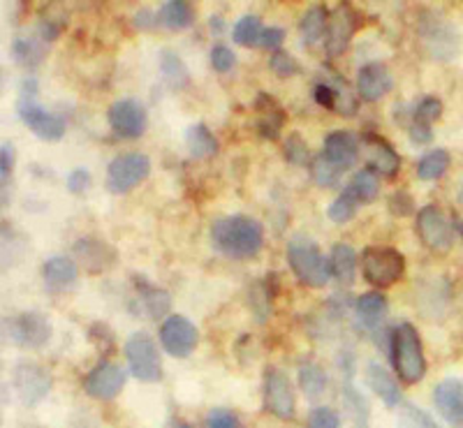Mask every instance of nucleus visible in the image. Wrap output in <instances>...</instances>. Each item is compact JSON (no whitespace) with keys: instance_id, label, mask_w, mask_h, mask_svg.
Listing matches in <instances>:
<instances>
[{"instance_id":"27","label":"nucleus","mask_w":463,"mask_h":428,"mask_svg":"<svg viewBox=\"0 0 463 428\" xmlns=\"http://www.w3.org/2000/svg\"><path fill=\"white\" fill-rule=\"evenodd\" d=\"M186 144L188 151L195 160H209L218 153V139L214 137V132L205 126V123H197V126H190L186 132Z\"/></svg>"},{"instance_id":"35","label":"nucleus","mask_w":463,"mask_h":428,"mask_svg":"<svg viewBox=\"0 0 463 428\" xmlns=\"http://www.w3.org/2000/svg\"><path fill=\"white\" fill-rule=\"evenodd\" d=\"M12 56L17 58L19 66H38L39 58L45 56V49L39 47L38 42H31V39H14L12 44Z\"/></svg>"},{"instance_id":"29","label":"nucleus","mask_w":463,"mask_h":428,"mask_svg":"<svg viewBox=\"0 0 463 428\" xmlns=\"http://www.w3.org/2000/svg\"><path fill=\"white\" fill-rule=\"evenodd\" d=\"M345 193L354 199L357 204H371L378 193H380V181H378V174H373L371 170H362L350 179V183L345 186Z\"/></svg>"},{"instance_id":"51","label":"nucleus","mask_w":463,"mask_h":428,"mask_svg":"<svg viewBox=\"0 0 463 428\" xmlns=\"http://www.w3.org/2000/svg\"><path fill=\"white\" fill-rule=\"evenodd\" d=\"M165 428H195L193 424L183 422V419H170V422L165 424Z\"/></svg>"},{"instance_id":"43","label":"nucleus","mask_w":463,"mask_h":428,"mask_svg":"<svg viewBox=\"0 0 463 428\" xmlns=\"http://www.w3.org/2000/svg\"><path fill=\"white\" fill-rule=\"evenodd\" d=\"M338 98H341V88H336L334 83L322 82L315 86V102L325 109H334L336 111Z\"/></svg>"},{"instance_id":"19","label":"nucleus","mask_w":463,"mask_h":428,"mask_svg":"<svg viewBox=\"0 0 463 428\" xmlns=\"http://www.w3.org/2000/svg\"><path fill=\"white\" fill-rule=\"evenodd\" d=\"M327 160H329L331 165L336 167V170L345 171L357 162L359 158V142L354 137L353 132H329L325 139V151H322Z\"/></svg>"},{"instance_id":"3","label":"nucleus","mask_w":463,"mask_h":428,"mask_svg":"<svg viewBox=\"0 0 463 428\" xmlns=\"http://www.w3.org/2000/svg\"><path fill=\"white\" fill-rule=\"evenodd\" d=\"M287 262L299 283L309 287H325L331 278V262L320 253V248L309 239H293L287 246Z\"/></svg>"},{"instance_id":"6","label":"nucleus","mask_w":463,"mask_h":428,"mask_svg":"<svg viewBox=\"0 0 463 428\" xmlns=\"http://www.w3.org/2000/svg\"><path fill=\"white\" fill-rule=\"evenodd\" d=\"M126 359L127 366H130V373H133V378H137L139 382H146V385H151V382H161L162 362L153 338H149L146 334L130 336L126 343Z\"/></svg>"},{"instance_id":"49","label":"nucleus","mask_w":463,"mask_h":428,"mask_svg":"<svg viewBox=\"0 0 463 428\" xmlns=\"http://www.w3.org/2000/svg\"><path fill=\"white\" fill-rule=\"evenodd\" d=\"M431 137H433V132H431L429 123L413 121V126H410V139H413V144H429Z\"/></svg>"},{"instance_id":"15","label":"nucleus","mask_w":463,"mask_h":428,"mask_svg":"<svg viewBox=\"0 0 463 428\" xmlns=\"http://www.w3.org/2000/svg\"><path fill=\"white\" fill-rule=\"evenodd\" d=\"M354 31H357V14L353 12V7L338 5L336 10L331 12L329 26H327V35H325L327 54L329 56L345 54Z\"/></svg>"},{"instance_id":"10","label":"nucleus","mask_w":463,"mask_h":428,"mask_svg":"<svg viewBox=\"0 0 463 428\" xmlns=\"http://www.w3.org/2000/svg\"><path fill=\"white\" fill-rule=\"evenodd\" d=\"M111 132L121 139H137L146 130V109L139 100L121 98L107 111Z\"/></svg>"},{"instance_id":"36","label":"nucleus","mask_w":463,"mask_h":428,"mask_svg":"<svg viewBox=\"0 0 463 428\" xmlns=\"http://www.w3.org/2000/svg\"><path fill=\"white\" fill-rule=\"evenodd\" d=\"M357 206L359 204L354 202L350 195L343 190L341 195H338L334 202L329 204V209H327V215H329L334 223H338V225H343V223H350V220L354 218V214H357Z\"/></svg>"},{"instance_id":"4","label":"nucleus","mask_w":463,"mask_h":428,"mask_svg":"<svg viewBox=\"0 0 463 428\" xmlns=\"http://www.w3.org/2000/svg\"><path fill=\"white\" fill-rule=\"evenodd\" d=\"M5 338L23 350H39L51 338V322L42 313H19L3 322Z\"/></svg>"},{"instance_id":"5","label":"nucleus","mask_w":463,"mask_h":428,"mask_svg":"<svg viewBox=\"0 0 463 428\" xmlns=\"http://www.w3.org/2000/svg\"><path fill=\"white\" fill-rule=\"evenodd\" d=\"M403 271H406V258L394 248H366L362 253V274L373 287L394 285Z\"/></svg>"},{"instance_id":"7","label":"nucleus","mask_w":463,"mask_h":428,"mask_svg":"<svg viewBox=\"0 0 463 428\" xmlns=\"http://www.w3.org/2000/svg\"><path fill=\"white\" fill-rule=\"evenodd\" d=\"M151 174V160L144 153L118 155L107 167V190L114 195L130 193Z\"/></svg>"},{"instance_id":"23","label":"nucleus","mask_w":463,"mask_h":428,"mask_svg":"<svg viewBox=\"0 0 463 428\" xmlns=\"http://www.w3.org/2000/svg\"><path fill=\"white\" fill-rule=\"evenodd\" d=\"M77 264L67 258H61V255L49 258L42 266V278H45L49 290H66L77 280Z\"/></svg>"},{"instance_id":"22","label":"nucleus","mask_w":463,"mask_h":428,"mask_svg":"<svg viewBox=\"0 0 463 428\" xmlns=\"http://www.w3.org/2000/svg\"><path fill=\"white\" fill-rule=\"evenodd\" d=\"M354 313L364 329H378L387 315V299L380 292H366L354 301Z\"/></svg>"},{"instance_id":"37","label":"nucleus","mask_w":463,"mask_h":428,"mask_svg":"<svg viewBox=\"0 0 463 428\" xmlns=\"http://www.w3.org/2000/svg\"><path fill=\"white\" fill-rule=\"evenodd\" d=\"M310 170H313V181L318 183V186H322V188H334V186H338V181H341L343 171L331 165L325 155L315 158L313 167H310Z\"/></svg>"},{"instance_id":"1","label":"nucleus","mask_w":463,"mask_h":428,"mask_svg":"<svg viewBox=\"0 0 463 428\" xmlns=\"http://www.w3.org/2000/svg\"><path fill=\"white\" fill-rule=\"evenodd\" d=\"M211 243L230 259H250L262 250L265 231L250 215H225L211 225Z\"/></svg>"},{"instance_id":"34","label":"nucleus","mask_w":463,"mask_h":428,"mask_svg":"<svg viewBox=\"0 0 463 428\" xmlns=\"http://www.w3.org/2000/svg\"><path fill=\"white\" fill-rule=\"evenodd\" d=\"M161 70L165 74L167 82L174 88H183L188 83V67L183 66V61L177 54L171 51H162L161 54Z\"/></svg>"},{"instance_id":"14","label":"nucleus","mask_w":463,"mask_h":428,"mask_svg":"<svg viewBox=\"0 0 463 428\" xmlns=\"http://www.w3.org/2000/svg\"><path fill=\"white\" fill-rule=\"evenodd\" d=\"M123 387H126V373H123L121 366L111 362L98 363L83 380L86 394L91 398H98V401H111L121 394Z\"/></svg>"},{"instance_id":"16","label":"nucleus","mask_w":463,"mask_h":428,"mask_svg":"<svg viewBox=\"0 0 463 428\" xmlns=\"http://www.w3.org/2000/svg\"><path fill=\"white\" fill-rule=\"evenodd\" d=\"M362 149L366 151V158H369V170L373 174L382 176V179H394L398 174V167H401V158H398L397 151L392 149V144L385 142L378 135H371L366 132L362 137Z\"/></svg>"},{"instance_id":"47","label":"nucleus","mask_w":463,"mask_h":428,"mask_svg":"<svg viewBox=\"0 0 463 428\" xmlns=\"http://www.w3.org/2000/svg\"><path fill=\"white\" fill-rule=\"evenodd\" d=\"M89 183H91V174H89V170H83V167L72 170L70 174H67V179H66L67 190H70V193H74V195L83 193V190L89 188Z\"/></svg>"},{"instance_id":"18","label":"nucleus","mask_w":463,"mask_h":428,"mask_svg":"<svg viewBox=\"0 0 463 428\" xmlns=\"http://www.w3.org/2000/svg\"><path fill=\"white\" fill-rule=\"evenodd\" d=\"M394 79L392 72L387 70L385 63H366L362 70L357 72V93L359 98L366 102H375L382 95L392 91Z\"/></svg>"},{"instance_id":"26","label":"nucleus","mask_w":463,"mask_h":428,"mask_svg":"<svg viewBox=\"0 0 463 428\" xmlns=\"http://www.w3.org/2000/svg\"><path fill=\"white\" fill-rule=\"evenodd\" d=\"M158 22L170 31H186L195 22V10L186 0H167L158 10Z\"/></svg>"},{"instance_id":"24","label":"nucleus","mask_w":463,"mask_h":428,"mask_svg":"<svg viewBox=\"0 0 463 428\" xmlns=\"http://www.w3.org/2000/svg\"><path fill=\"white\" fill-rule=\"evenodd\" d=\"M74 255L82 259L91 271H102L114 264V250L107 243L93 239H79L74 243Z\"/></svg>"},{"instance_id":"46","label":"nucleus","mask_w":463,"mask_h":428,"mask_svg":"<svg viewBox=\"0 0 463 428\" xmlns=\"http://www.w3.org/2000/svg\"><path fill=\"white\" fill-rule=\"evenodd\" d=\"M413 209H415V202L406 190H398V193H394L392 197H389V211H392L394 215H398V218L410 215L413 214Z\"/></svg>"},{"instance_id":"11","label":"nucleus","mask_w":463,"mask_h":428,"mask_svg":"<svg viewBox=\"0 0 463 428\" xmlns=\"http://www.w3.org/2000/svg\"><path fill=\"white\" fill-rule=\"evenodd\" d=\"M19 116H22L23 126H28V130L38 135L39 139H45V142H58L66 135V121L61 116L49 114L45 107H39L33 95H22Z\"/></svg>"},{"instance_id":"30","label":"nucleus","mask_w":463,"mask_h":428,"mask_svg":"<svg viewBox=\"0 0 463 428\" xmlns=\"http://www.w3.org/2000/svg\"><path fill=\"white\" fill-rule=\"evenodd\" d=\"M299 385H301L303 394L309 401L320 398L327 389V375L315 362H303L299 366Z\"/></svg>"},{"instance_id":"42","label":"nucleus","mask_w":463,"mask_h":428,"mask_svg":"<svg viewBox=\"0 0 463 428\" xmlns=\"http://www.w3.org/2000/svg\"><path fill=\"white\" fill-rule=\"evenodd\" d=\"M211 67H214L215 72H230L232 67H234V63H237V56H234V51L230 49V47H225V44H215L214 49H211Z\"/></svg>"},{"instance_id":"48","label":"nucleus","mask_w":463,"mask_h":428,"mask_svg":"<svg viewBox=\"0 0 463 428\" xmlns=\"http://www.w3.org/2000/svg\"><path fill=\"white\" fill-rule=\"evenodd\" d=\"M283 39H285V31L278 26H269L262 31V39H259V47L262 49H276L283 44Z\"/></svg>"},{"instance_id":"25","label":"nucleus","mask_w":463,"mask_h":428,"mask_svg":"<svg viewBox=\"0 0 463 428\" xmlns=\"http://www.w3.org/2000/svg\"><path fill=\"white\" fill-rule=\"evenodd\" d=\"M331 275L341 283V285L350 287L354 283V275H357V253L353 250V246L347 243H336L334 250H331Z\"/></svg>"},{"instance_id":"2","label":"nucleus","mask_w":463,"mask_h":428,"mask_svg":"<svg viewBox=\"0 0 463 428\" xmlns=\"http://www.w3.org/2000/svg\"><path fill=\"white\" fill-rule=\"evenodd\" d=\"M389 354H392L394 371L406 385H417L426 375V359L422 350L419 331L410 322H398L389 338Z\"/></svg>"},{"instance_id":"33","label":"nucleus","mask_w":463,"mask_h":428,"mask_svg":"<svg viewBox=\"0 0 463 428\" xmlns=\"http://www.w3.org/2000/svg\"><path fill=\"white\" fill-rule=\"evenodd\" d=\"M262 22L255 14H243L234 28H232V38L234 42L241 44V47H259V39H262Z\"/></svg>"},{"instance_id":"44","label":"nucleus","mask_w":463,"mask_h":428,"mask_svg":"<svg viewBox=\"0 0 463 428\" xmlns=\"http://www.w3.org/2000/svg\"><path fill=\"white\" fill-rule=\"evenodd\" d=\"M269 66L271 70L276 72L278 77H293V74H297L299 72L297 61H294L290 54H285V51H276V54L271 56Z\"/></svg>"},{"instance_id":"20","label":"nucleus","mask_w":463,"mask_h":428,"mask_svg":"<svg viewBox=\"0 0 463 428\" xmlns=\"http://www.w3.org/2000/svg\"><path fill=\"white\" fill-rule=\"evenodd\" d=\"M255 111H258V130L265 139H278L283 126H285V111L278 105L276 100L266 93L258 95V102H255Z\"/></svg>"},{"instance_id":"9","label":"nucleus","mask_w":463,"mask_h":428,"mask_svg":"<svg viewBox=\"0 0 463 428\" xmlns=\"http://www.w3.org/2000/svg\"><path fill=\"white\" fill-rule=\"evenodd\" d=\"M265 406L274 417L283 419V422L293 419L294 410H297L290 378L276 366L265 368Z\"/></svg>"},{"instance_id":"17","label":"nucleus","mask_w":463,"mask_h":428,"mask_svg":"<svg viewBox=\"0 0 463 428\" xmlns=\"http://www.w3.org/2000/svg\"><path fill=\"white\" fill-rule=\"evenodd\" d=\"M433 403L452 428H463V380L447 378L433 389Z\"/></svg>"},{"instance_id":"50","label":"nucleus","mask_w":463,"mask_h":428,"mask_svg":"<svg viewBox=\"0 0 463 428\" xmlns=\"http://www.w3.org/2000/svg\"><path fill=\"white\" fill-rule=\"evenodd\" d=\"M12 162H14V153H12V146L10 144H3V149H0V179L3 183L7 181V176L12 174Z\"/></svg>"},{"instance_id":"52","label":"nucleus","mask_w":463,"mask_h":428,"mask_svg":"<svg viewBox=\"0 0 463 428\" xmlns=\"http://www.w3.org/2000/svg\"><path fill=\"white\" fill-rule=\"evenodd\" d=\"M459 197H461V202H463V186H461V193H459Z\"/></svg>"},{"instance_id":"39","label":"nucleus","mask_w":463,"mask_h":428,"mask_svg":"<svg viewBox=\"0 0 463 428\" xmlns=\"http://www.w3.org/2000/svg\"><path fill=\"white\" fill-rule=\"evenodd\" d=\"M401 428H441V426H438V424L433 422L424 410H419V407L415 406H406L401 415Z\"/></svg>"},{"instance_id":"31","label":"nucleus","mask_w":463,"mask_h":428,"mask_svg":"<svg viewBox=\"0 0 463 428\" xmlns=\"http://www.w3.org/2000/svg\"><path fill=\"white\" fill-rule=\"evenodd\" d=\"M137 290H139V299H142V306L144 310L151 315L153 319L162 318V315L170 310V294L165 290L155 285H146V283H137Z\"/></svg>"},{"instance_id":"38","label":"nucleus","mask_w":463,"mask_h":428,"mask_svg":"<svg viewBox=\"0 0 463 428\" xmlns=\"http://www.w3.org/2000/svg\"><path fill=\"white\" fill-rule=\"evenodd\" d=\"M283 151H285V160L287 162H293V165H306L310 160V153H309V146H306V142L301 139V135L299 132H293L290 137H287L285 146H283Z\"/></svg>"},{"instance_id":"21","label":"nucleus","mask_w":463,"mask_h":428,"mask_svg":"<svg viewBox=\"0 0 463 428\" xmlns=\"http://www.w3.org/2000/svg\"><path fill=\"white\" fill-rule=\"evenodd\" d=\"M366 382L373 389V394L380 396V401L385 403L387 407H397L401 403V391H398L397 380L387 373L380 363H369L366 366Z\"/></svg>"},{"instance_id":"45","label":"nucleus","mask_w":463,"mask_h":428,"mask_svg":"<svg viewBox=\"0 0 463 428\" xmlns=\"http://www.w3.org/2000/svg\"><path fill=\"white\" fill-rule=\"evenodd\" d=\"M206 428H241V424H239V417L234 412L215 407L206 415Z\"/></svg>"},{"instance_id":"8","label":"nucleus","mask_w":463,"mask_h":428,"mask_svg":"<svg viewBox=\"0 0 463 428\" xmlns=\"http://www.w3.org/2000/svg\"><path fill=\"white\" fill-rule=\"evenodd\" d=\"M417 234L429 250L447 253L454 243V227L438 206H424L417 214Z\"/></svg>"},{"instance_id":"28","label":"nucleus","mask_w":463,"mask_h":428,"mask_svg":"<svg viewBox=\"0 0 463 428\" xmlns=\"http://www.w3.org/2000/svg\"><path fill=\"white\" fill-rule=\"evenodd\" d=\"M329 17H331V14L322 5L306 10V14H303L301 22H299V33H301L303 42H306V44L320 42V39L327 35Z\"/></svg>"},{"instance_id":"40","label":"nucleus","mask_w":463,"mask_h":428,"mask_svg":"<svg viewBox=\"0 0 463 428\" xmlns=\"http://www.w3.org/2000/svg\"><path fill=\"white\" fill-rule=\"evenodd\" d=\"M442 114V102L438 98H433V95H429V98H424L422 102L417 105V109H415V121L419 123H433L438 121Z\"/></svg>"},{"instance_id":"12","label":"nucleus","mask_w":463,"mask_h":428,"mask_svg":"<svg viewBox=\"0 0 463 428\" xmlns=\"http://www.w3.org/2000/svg\"><path fill=\"white\" fill-rule=\"evenodd\" d=\"M199 331L193 322L183 315H170L161 327V343L170 357L186 359L197 347Z\"/></svg>"},{"instance_id":"13","label":"nucleus","mask_w":463,"mask_h":428,"mask_svg":"<svg viewBox=\"0 0 463 428\" xmlns=\"http://www.w3.org/2000/svg\"><path fill=\"white\" fill-rule=\"evenodd\" d=\"M14 389L23 406H38L51 389V375L47 368L33 362H22L14 368Z\"/></svg>"},{"instance_id":"41","label":"nucleus","mask_w":463,"mask_h":428,"mask_svg":"<svg viewBox=\"0 0 463 428\" xmlns=\"http://www.w3.org/2000/svg\"><path fill=\"white\" fill-rule=\"evenodd\" d=\"M341 426V417L336 410L331 407H315L309 415V428H338Z\"/></svg>"},{"instance_id":"32","label":"nucleus","mask_w":463,"mask_h":428,"mask_svg":"<svg viewBox=\"0 0 463 428\" xmlns=\"http://www.w3.org/2000/svg\"><path fill=\"white\" fill-rule=\"evenodd\" d=\"M447 170H450V153L445 149L429 151L417 162V176L422 181H436Z\"/></svg>"}]
</instances>
